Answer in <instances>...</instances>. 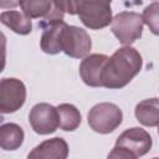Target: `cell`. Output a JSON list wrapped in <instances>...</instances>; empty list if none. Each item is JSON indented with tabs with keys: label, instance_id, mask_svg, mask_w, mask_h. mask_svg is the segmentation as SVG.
Returning a JSON list of instances; mask_svg holds the SVG:
<instances>
[{
	"label": "cell",
	"instance_id": "6da1fadb",
	"mask_svg": "<svg viewBox=\"0 0 159 159\" xmlns=\"http://www.w3.org/2000/svg\"><path fill=\"white\" fill-rule=\"evenodd\" d=\"M142 55L130 46L118 48L107 61L103 70V87L118 89L125 87L142 70Z\"/></svg>",
	"mask_w": 159,
	"mask_h": 159
},
{
	"label": "cell",
	"instance_id": "7a4b0ae2",
	"mask_svg": "<svg viewBox=\"0 0 159 159\" xmlns=\"http://www.w3.org/2000/svg\"><path fill=\"white\" fill-rule=\"evenodd\" d=\"M153 145L152 135L140 127L125 129L116 140L108 158L116 159H135L145 155Z\"/></svg>",
	"mask_w": 159,
	"mask_h": 159
},
{
	"label": "cell",
	"instance_id": "3957f363",
	"mask_svg": "<svg viewBox=\"0 0 159 159\" xmlns=\"http://www.w3.org/2000/svg\"><path fill=\"white\" fill-rule=\"evenodd\" d=\"M87 122L93 132L108 134L114 132L122 124L123 113L117 104L102 102L89 109L87 114Z\"/></svg>",
	"mask_w": 159,
	"mask_h": 159
},
{
	"label": "cell",
	"instance_id": "277c9868",
	"mask_svg": "<svg viewBox=\"0 0 159 159\" xmlns=\"http://www.w3.org/2000/svg\"><path fill=\"white\" fill-rule=\"evenodd\" d=\"M143 25V17L138 12L122 11L113 17L111 31L122 45L129 46L142 37Z\"/></svg>",
	"mask_w": 159,
	"mask_h": 159
},
{
	"label": "cell",
	"instance_id": "5b68a950",
	"mask_svg": "<svg viewBox=\"0 0 159 159\" xmlns=\"http://www.w3.org/2000/svg\"><path fill=\"white\" fill-rule=\"evenodd\" d=\"M92 48V40L88 32L78 26H65L61 36V50L72 58L86 57Z\"/></svg>",
	"mask_w": 159,
	"mask_h": 159
},
{
	"label": "cell",
	"instance_id": "8992f818",
	"mask_svg": "<svg viewBox=\"0 0 159 159\" xmlns=\"http://www.w3.org/2000/svg\"><path fill=\"white\" fill-rule=\"evenodd\" d=\"M81 22L91 30H101L112 24L111 2L104 0H86L78 12Z\"/></svg>",
	"mask_w": 159,
	"mask_h": 159
},
{
	"label": "cell",
	"instance_id": "52a82bcc",
	"mask_svg": "<svg viewBox=\"0 0 159 159\" xmlns=\"http://www.w3.org/2000/svg\"><path fill=\"white\" fill-rule=\"evenodd\" d=\"M26 101V87L17 78H2L0 81V112L10 114L19 111Z\"/></svg>",
	"mask_w": 159,
	"mask_h": 159
},
{
	"label": "cell",
	"instance_id": "ba28073f",
	"mask_svg": "<svg viewBox=\"0 0 159 159\" xmlns=\"http://www.w3.org/2000/svg\"><path fill=\"white\" fill-rule=\"evenodd\" d=\"M29 122L32 130L37 134L47 135L56 132L60 127L57 107L48 103L35 104L29 113Z\"/></svg>",
	"mask_w": 159,
	"mask_h": 159
},
{
	"label": "cell",
	"instance_id": "9c48e42d",
	"mask_svg": "<svg viewBox=\"0 0 159 159\" xmlns=\"http://www.w3.org/2000/svg\"><path fill=\"white\" fill-rule=\"evenodd\" d=\"M39 26L42 29V35L40 39L41 50L48 55H57L62 52L61 36L66 26L63 19H43L40 21Z\"/></svg>",
	"mask_w": 159,
	"mask_h": 159
},
{
	"label": "cell",
	"instance_id": "30bf717a",
	"mask_svg": "<svg viewBox=\"0 0 159 159\" xmlns=\"http://www.w3.org/2000/svg\"><path fill=\"white\" fill-rule=\"evenodd\" d=\"M108 56L103 53H92L83 57L80 65V76L89 87H103V70L108 61Z\"/></svg>",
	"mask_w": 159,
	"mask_h": 159
},
{
	"label": "cell",
	"instance_id": "8fae6325",
	"mask_svg": "<svg viewBox=\"0 0 159 159\" xmlns=\"http://www.w3.org/2000/svg\"><path fill=\"white\" fill-rule=\"evenodd\" d=\"M67 157L68 144L61 137L43 140L27 154L29 159H66Z\"/></svg>",
	"mask_w": 159,
	"mask_h": 159
},
{
	"label": "cell",
	"instance_id": "7c38bea8",
	"mask_svg": "<svg viewBox=\"0 0 159 159\" xmlns=\"http://www.w3.org/2000/svg\"><path fill=\"white\" fill-rule=\"evenodd\" d=\"M19 5L30 19H63V12L56 9L53 0H20Z\"/></svg>",
	"mask_w": 159,
	"mask_h": 159
},
{
	"label": "cell",
	"instance_id": "4fadbf2b",
	"mask_svg": "<svg viewBox=\"0 0 159 159\" xmlns=\"http://www.w3.org/2000/svg\"><path fill=\"white\" fill-rule=\"evenodd\" d=\"M134 114L137 120L145 127L159 125V98H148L135 106Z\"/></svg>",
	"mask_w": 159,
	"mask_h": 159
},
{
	"label": "cell",
	"instance_id": "5bb4252c",
	"mask_svg": "<svg viewBox=\"0 0 159 159\" xmlns=\"http://www.w3.org/2000/svg\"><path fill=\"white\" fill-rule=\"evenodd\" d=\"M0 21L4 26L19 35H29L32 31L31 19L17 10L2 11L0 15Z\"/></svg>",
	"mask_w": 159,
	"mask_h": 159
},
{
	"label": "cell",
	"instance_id": "9a60e30c",
	"mask_svg": "<svg viewBox=\"0 0 159 159\" xmlns=\"http://www.w3.org/2000/svg\"><path fill=\"white\" fill-rule=\"evenodd\" d=\"M25 133L16 123H4L0 127V147L2 150H16L24 143Z\"/></svg>",
	"mask_w": 159,
	"mask_h": 159
},
{
	"label": "cell",
	"instance_id": "2e32d148",
	"mask_svg": "<svg viewBox=\"0 0 159 159\" xmlns=\"http://www.w3.org/2000/svg\"><path fill=\"white\" fill-rule=\"evenodd\" d=\"M57 111L60 117V128L62 130L73 132L80 127L82 117L76 106L71 103H62L57 106Z\"/></svg>",
	"mask_w": 159,
	"mask_h": 159
},
{
	"label": "cell",
	"instance_id": "e0dca14e",
	"mask_svg": "<svg viewBox=\"0 0 159 159\" xmlns=\"http://www.w3.org/2000/svg\"><path fill=\"white\" fill-rule=\"evenodd\" d=\"M144 24L149 27L150 32L159 36V2L149 4L142 14Z\"/></svg>",
	"mask_w": 159,
	"mask_h": 159
},
{
	"label": "cell",
	"instance_id": "ac0fdd59",
	"mask_svg": "<svg viewBox=\"0 0 159 159\" xmlns=\"http://www.w3.org/2000/svg\"><path fill=\"white\" fill-rule=\"evenodd\" d=\"M86 0H53V4L57 10L63 14L78 15L81 7L83 6Z\"/></svg>",
	"mask_w": 159,
	"mask_h": 159
},
{
	"label": "cell",
	"instance_id": "d6986e66",
	"mask_svg": "<svg viewBox=\"0 0 159 159\" xmlns=\"http://www.w3.org/2000/svg\"><path fill=\"white\" fill-rule=\"evenodd\" d=\"M20 0H0L1 9H14L19 5Z\"/></svg>",
	"mask_w": 159,
	"mask_h": 159
},
{
	"label": "cell",
	"instance_id": "ffe728a7",
	"mask_svg": "<svg viewBox=\"0 0 159 159\" xmlns=\"http://www.w3.org/2000/svg\"><path fill=\"white\" fill-rule=\"evenodd\" d=\"M104 1H108V2H112V0H104Z\"/></svg>",
	"mask_w": 159,
	"mask_h": 159
},
{
	"label": "cell",
	"instance_id": "44dd1931",
	"mask_svg": "<svg viewBox=\"0 0 159 159\" xmlns=\"http://www.w3.org/2000/svg\"><path fill=\"white\" fill-rule=\"evenodd\" d=\"M158 127H159V125H158ZM158 134H159V128H158Z\"/></svg>",
	"mask_w": 159,
	"mask_h": 159
}]
</instances>
